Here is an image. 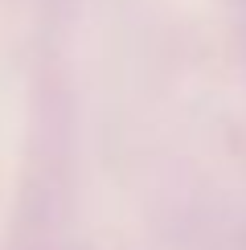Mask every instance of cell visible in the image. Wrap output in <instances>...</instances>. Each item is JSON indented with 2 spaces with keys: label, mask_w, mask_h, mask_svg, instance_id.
<instances>
[]
</instances>
